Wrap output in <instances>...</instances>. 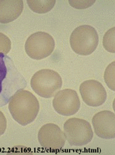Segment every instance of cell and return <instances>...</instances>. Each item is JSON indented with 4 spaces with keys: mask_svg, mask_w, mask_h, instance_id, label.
Wrapping results in <instances>:
<instances>
[{
    "mask_svg": "<svg viewBox=\"0 0 115 155\" xmlns=\"http://www.w3.org/2000/svg\"><path fill=\"white\" fill-rule=\"evenodd\" d=\"M27 86V81L12 59L0 54V107L8 104L18 91Z\"/></svg>",
    "mask_w": 115,
    "mask_h": 155,
    "instance_id": "obj_1",
    "label": "cell"
},
{
    "mask_svg": "<svg viewBox=\"0 0 115 155\" xmlns=\"http://www.w3.org/2000/svg\"><path fill=\"white\" fill-rule=\"evenodd\" d=\"M8 109L13 119L22 126H26L35 120L40 106L37 97L24 89L18 91L9 102Z\"/></svg>",
    "mask_w": 115,
    "mask_h": 155,
    "instance_id": "obj_2",
    "label": "cell"
},
{
    "mask_svg": "<svg viewBox=\"0 0 115 155\" xmlns=\"http://www.w3.org/2000/svg\"><path fill=\"white\" fill-rule=\"evenodd\" d=\"M99 37L96 29L89 25L76 28L70 37V44L75 53L86 56L92 54L96 49Z\"/></svg>",
    "mask_w": 115,
    "mask_h": 155,
    "instance_id": "obj_3",
    "label": "cell"
},
{
    "mask_svg": "<svg viewBox=\"0 0 115 155\" xmlns=\"http://www.w3.org/2000/svg\"><path fill=\"white\" fill-rule=\"evenodd\" d=\"M31 86L37 95L44 98H50L61 89L62 80L57 72L52 70L43 69L33 75Z\"/></svg>",
    "mask_w": 115,
    "mask_h": 155,
    "instance_id": "obj_4",
    "label": "cell"
},
{
    "mask_svg": "<svg viewBox=\"0 0 115 155\" xmlns=\"http://www.w3.org/2000/svg\"><path fill=\"white\" fill-rule=\"evenodd\" d=\"M66 138L71 146L86 145L92 140L93 132L91 125L79 118L68 119L63 125Z\"/></svg>",
    "mask_w": 115,
    "mask_h": 155,
    "instance_id": "obj_5",
    "label": "cell"
},
{
    "mask_svg": "<svg viewBox=\"0 0 115 155\" xmlns=\"http://www.w3.org/2000/svg\"><path fill=\"white\" fill-rule=\"evenodd\" d=\"M55 45L52 35L44 32H37L28 38L25 44V51L30 58L40 60L52 54Z\"/></svg>",
    "mask_w": 115,
    "mask_h": 155,
    "instance_id": "obj_6",
    "label": "cell"
},
{
    "mask_svg": "<svg viewBox=\"0 0 115 155\" xmlns=\"http://www.w3.org/2000/svg\"><path fill=\"white\" fill-rule=\"evenodd\" d=\"M54 110L60 115L70 116L75 114L80 107V101L76 92L65 89L58 91L52 101Z\"/></svg>",
    "mask_w": 115,
    "mask_h": 155,
    "instance_id": "obj_7",
    "label": "cell"
},
{
    "mask_svg": "<svg viewBox=\"0 0 115 155\" xmlns=\"http://www.w3.org/2000/svg\"><path fill=\"white\" fill-rule=\"evenodd\" d=\"M38 140L42 148L48 150H60L64 147L66 136L60 127L54 124L43 125L38 132Z\"/></svg>",
    "mask_w": 115,
    "mask_h": 155,
    "instance_id": "obj_8",
    "label": "cell"
},
{
    "mask_svg": "<svg viewBox=\"0 0 115 155\" xmlns=\"http://www.w3.org/2000/svg\"><path fill=\"white\" fill-rule=\"evenodd\" d=\"M79 90L83 102L89 106H100L104 104L107 98L105 88L101 83L96 80L83 82Z\"/></svg>",
    "mask_w": 115,
    "mask_h": 155,
    "instance_id": "obj_9",
    "label": "cell"
},
{
    "mask_svg": "<svg viewBox=\"0 0 115 155\" xmlns=\"http://www.w3.org/2000/svg\"><path fill=\"white\" fill-rule=\"evenodd\" d=\"M95 134L100 138L110 140L115 137V115L110 110L96 114L92 119Z\"/></svg>",
    "mask_w": 115,
    "mask_h": 155,
    "instance_id": "obj_10",
    "label": "cell"
},
{
    "mask_svg": "<svg viewBox=\"0 0 115 155\" xmlns=\"http://www.w3.org/2000/svg\"><path fill=\"white\" fill-rule=\"evenodd\" d=\"M23 9L22 0H0V23L14 21L22 14Z\"/></svg>",
    "mask_w": 115,
    "mask_h": 155,
    "instance_id": "obj_11",
    "label": "cell"
},
{
    "mask_svg": "<svg viewBox=\"0 0 115 155\" xmlns=\"http://www.w3.org/2000/svg\"><path fill=\"white\" fill-rule=\"evenodd\" d=\"M56 0H28L27 3L30 9L34 12L39 14H44L49 12L55 5Z\"/></svg>",
    "mask_w": 115,
    "mask_h": 155,
    "instance_id": "obj_12",
    "label": "cell"
},
{
    "mask_svg": "<svg viewBox=\"0 0 115 155\" xmlns=\"http://www.w3.org/2000/svg\"><path fill=\"white\" fill-rule=\"evenodd\" d=\"M115 28H113L109 29L105 34L103 39V45L105 50L108 52H115V44H114Z\"/></svg>",
    "mask_w": 115,
    "mask_h": 155,
    "instance_id": "obj_13",
    "label": "cell"
},
{
    "mask_svg": "<svg viewBox=\"0 0 115 155\" xmlns=\"http://www.w3.org/2000/svg\"><path fill=\"white\" fill-rule=\"evenodd\" d=\"M114 65L113 61L107 67L104 74V79L108 87L112 91H115V79H114Z\"/></svg>",
    "mask_w": 115,
    "mask_h": 155,
    "instance_id": "obj_14",
    "label": "cell"
},
{
    "mask_svg": "<svg viewBox=\"0 0 115 155\" xmlns=\"http://www.w3.org/2000/svg\"><path fill=\"white\" fill-rule=\"evenodd\" d=\"M11 49L10 38L2 32H0V54H8Z\"/></svg>",
    "mask_w": 115,
    "mask_h": 155,
    "instance_id": "obj_15",
    "label": "cell"
},
{
    "mask_svg": "<svg viewBox=\"0 0 115 155\" xmlns=\"http://www.w3.org/2000/svg\"><path fill=\"white\" fill-rule=\"evenodd\" d=\"M95 2V0H83V1H81V0H79V1L69 0V3L72 7L75 9H83L92 6Z\"/></svg>",
    "mask_w": 115,
    "mask_h": 155,
    "instance_id": "obj_16",
    "label": "cell"
},
{
    "mask_svg": "<svg viewBox=\"0 0 115 155\" xmlns=\"http://www.w3.org/2000/svg\"><path fill=\"white\" fill-rule=\"evenodd\" d=\"M7 127V120L3 113L0 111V137L3 135Z\"/></svg>",
    "mask_w": 115,
    "mask_h": 155,
    "instance_id": "obj_17",
    "label": "cell"
}]
</instances>
